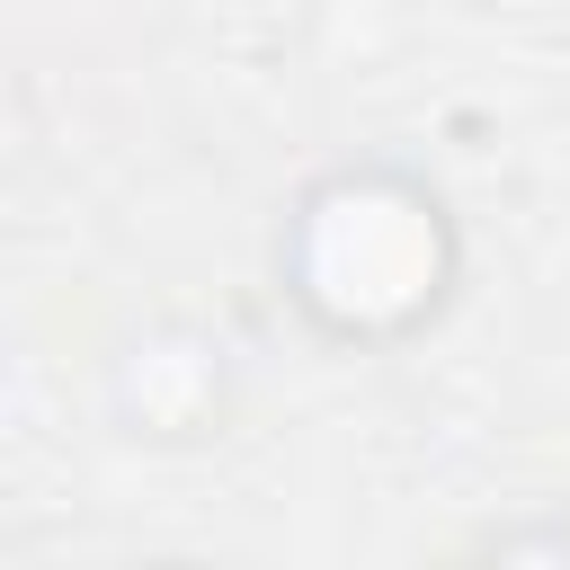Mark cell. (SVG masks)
<instances>
[{"mask_svg":"<svg viewBox=\"0 0 570 570\" xmlns=\"http://www.w3.org/2000/svg\"><path fill=\"white\" fill-rule=\"evenodd\" d=\"M303 303L338 330H392L445 285V223L392 178H338L294 232Z\"/></svg>","mask_w":570,"mask_h":570,"instance_id":"6da1fadb","label":"cell"}]
</instances>
